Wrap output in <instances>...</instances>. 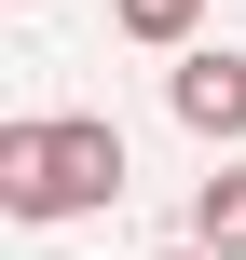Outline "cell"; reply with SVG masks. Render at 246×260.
I'll return each instance as SVG.
<instances>
[{
  "instance_id": "obj_1",
  "label": "cell",
  "mask_w": 246,
  "mask_h": 260,
  "mask_svg": "<svg viewBox=\"0 0 246 260\" xmlns=\"http://www.w3.org/2000/svg\"><path fill=\"white\" fill-rule=\"evenodd\" d=\"M96 206H123V123L110 110H14L0 123V219L55 233Z\"/></svg>"
},
{
  "instance_id": "obj_5",
  "label": "cell",
  "mask_w": 246,
  "mask_h": 260,
  "mask_svg": "<svg viewBox=\"0 0 246 260\" xmlns=\"http://www.w3.org/2000/svg\"><path fill=\"white\" fill-rule=\"evenodd\" d=\"M151 260H219V247H205V233H178V247H151Z\"/></svg>"
},
{
  "instance_id": "obj_2",
  "label": "cell",
  "mask_w": 246,
  "mask_h": 260,
  "mask_svg": "<svg viewBox=\"0 0 246 260\" xmlns=\"http://www.w3.org/2000/svg\"><path fill=\"white\" fill-rule=\"evenodd\" d=\"M164 110H178L205 151H246V55H233V41H178V69H164Z\"/></svg>"
},
{
  "instance_id": "obj_4",
  "label": "cell",
  "mask_w": 246,
  "mask_h": 260,
  "mask_svg": "<svg viewBox=\"0 0 246 260\" xmlns=\"http://www.w3.org/2000/svg\"><path fill=\"white\" fill-rule=\"evenodd\" d=\"M110 27H123V41H151V55H178V41L205 27V0H110Z\"/></svg>"
},
{
  "instance_id": "obj_3",
  "label": "cell",
  "mask_w": 246,
  "mask_h": 260,
  "mask_svg": "<svg viewBox=\"0 0 246 260\" xmlns=\"http://www.w3.org/2000/svg\"><path fill=\"white\" fill-rule=\"evenodd\" d=\"M192 233H205L219 260H246V151H219V165L192 178Z\"/></svg>"
}]
</instances>
